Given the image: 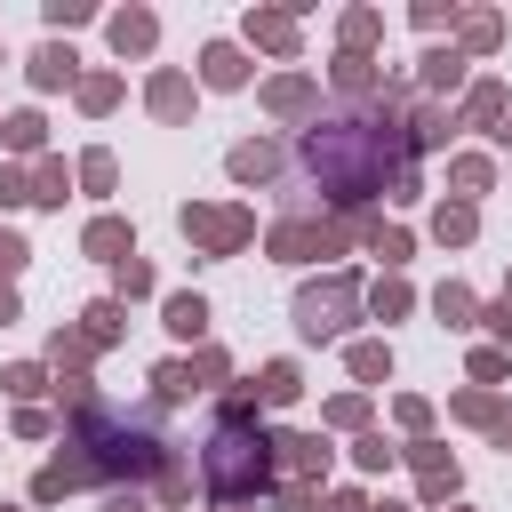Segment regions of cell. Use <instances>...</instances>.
Instances as JSON below:
<instances>
[{"label": "cell", "instance_id": "cell-31", "mask_svg": "<svg viewBox=\"0 0 512 512\" xmlns=\"http://www.w3.org/2000/svg\"><path fill=\"white\" fill-rule=\"evenodd\" d=\"M376 312H384V320H392V312H408V288H400V280H384V288H376Z\"/></svg>", "mask_w": 512, "mask_h": 512}, {"label": "cell", "instance_id": "cell-5", "mask_svg": "<svg viewBox=\"0 0 512 512\" xmlns=\"http://www.w3.org/2000/svg\"><path fill=\"white\" fill-rule=\"evenodd\" d=\"M88 256H104V264H128V256H136L128 224H120V216H96V224H88Z\"/></svg>", "mask_w": 512, "mask_h": 512}, {"label": "cell", "instance_id": "cell-21", "mask_svg": "<svg viewBox=\"0 0 512 512\" xmlns=\"http://www.w3.org/2000/svg\"><path fill=\"white\" fill-rule=\"evenodd\" d=\"M152 384H160V400H192V368H184V360H168Z\"/></svg>", "mask_w": 512, "mask_h": 512}, {"label": "cell", "instance_id": "cell-9", "mask_svg": "<svg viewBox=\"0 0 512 512\" xmlns=\"http://www.w3.org/2000/svg\"><path fill=\"white\" fill-rule=\"evenodd\" d=\"M200 72H208L216 88H240V80H248V64H240V48H224V40H216V48L200 56Z\"/></svg>", "mask_w": 512, "mask_h": 512}, {"label": "cell", "instance_id": "cell-37", "mask_svg": "<svg viewBox=\"0 0 512 512\" xmlns=\"http://www.w3.org/2000/svg\"><path fill=\"white\" fill-rule=\"evenodd\" d=\"M376 512H400V504H376Z\"/></svg>", "mask_w": 512, "mask_h": 512}, {"label": "cell", "instance_id": "cell-6", "mask_svg": "<svg viewBox=\"0 0 512 512\" xmlns=\"http://www.w3.org/2000/svg\"><path fill=\"white\" fill-rule=\"evenodd\" d=\"M272 248H280V256H312V248L328 256V248H336V224H320V232H312V224H280Z\"/></svg>", "mask_w": 512, "mask_h": 512}, {"label": "cell", "instance_id": "cell-29", "mask_svg": "<svg viewBox=\"0 0 512 512\" xmlns=\"http://www.w3.org/2000/svg\"><path fill=\"white\" fill-rule=\"evenodd\" d=\"M112 96H120V80H88V88H80V104H88V112H104Z\"/></svg>", "mask_w": 512, "mask_h": 512}, {"label": "cell", "instance_id": "cell-30", "mask_svg": "<svg viewBox=\"0 0 512 512\" xmlns=\"http://www.w3.org/2000/svg\"><path fill=\"white\" fill-rule=\"evenodd\" d=\"M456 184L464 192H488V160H456Z\"/></svg>", "mask_w": 512, "mask_h": 512}, {"label": "cell", "instance_id": "cell-8", "mask_svg": "<svg viewBox=\"0 0 512 512\" xmlns=\"http://www.w3.org/2000/svg\"><path fill=\"white\" fill-rule=\"evenodd\" d=\"M80 480H88V464H80V456H64V464H48V472L32 480V496H40V504H56V496H64V488H80Z\"/></svg>", "mask_w": 512, "mask_h": 512}, {"label": "cell", "instance_id": "cell-1", "mask_svg": "<svg viewBox=\"0 0 512 512\" xmlns=\"http://www.w3.org/2000/svg\"><path fill=\"white\" fill-rule=\"evenodd\" d=\"M304 168L328 184V200H368V192H384L392 184V200H408L416 192V136H408V120H400V96H384V104H368V112H328V120H312L304 128Z\"/></svg>", "mask_w": 512, "mask_h": 512}, {"label": "cell", "instance_id": "cell-19", "mask_svg": "<svg viewBox=\"0 0 512 512\" xmlns=\"http://www.w3.org/2000/svg\"><path fill=\"white\" fill-rule=\"evenodd\" d=\"M432 232H440V240H472V208H464V200H456V208H440V216H432Z\"/></svg>", "mask_w": 512, "mask_h": 512}, {"label": "cell", "instance_id": "cell-27", "mask_svg": "<svg viewBox=\"0 0 512 512\" xmlns=\"http://www.w3.org/2000/svg\"><path fill=\"white\" fill-rule=\"evenodd\" d=\"M80 176H88V192H112V152H88Z\"/></svg>", "mask_w": 512, "mask_h": 512}, {"label": "cell", "instance_id": "cell-2", "mask_svg": "<svg viewBox=\"0 0 512 512\" xmlns=\"http://www.w3.org/2000/svg\"><path fill=\"white\" fill-rule=\"evenodd\" d=\"M264 472H272V440L256 432V408L232 400L224 424H216V440H208V488L216 496H248Z\"/></svg>", "mask_w": 512, "mask_h": 512}, {"label": "cell", "instance_id": "cell-34", "mask_svg": "<svg viewBox=\"0 0 512 512\" xmlns=\"http://www.w3.org/2000/svg\"><path fill=\"white\" fill-rule=\"evenodd\" d=\"M488 328H496V336H512V304H496V312H488Z\"/></svg>", "mask_w": 512, "mask_h": 512}, {"label": "cell", "instance_id": "cell-3", "mask_svg": "<svg viewBox=\"0 0 512 512\" xmlns=\"http://www.w3.org/2000/svg\"><path fill=\"white\" fill-rule=\"evenodd\" d=\"M344 312H352V280H328V288H304L296 296V328L304 336H336Z\"/></svg>", "mask_w": 512, "mask_h": 512}, {"label": "cell", "instance_id": "cell-32", "mask_svg": "<svg viewBox=\"0 0 512 512\" xmlns=\"http://www.w3.org/2000/svg\"><path fill=\"white\" fill-rule=\"evenodd\" d=\"M16 200H32V192H24V176H16V168H0V208H16Z\"/></svg>", "mask_w": 512, "mask_h": 512}, {"label": "cell", "instance_id": "cell-35", "mask_svg": "<svg viewBox=\"0 0 512 512\" xmlns=\"http://www.w3.org/2000/svg\"><path fill=\"white\" fill-rule=\"evenodd\" d=\"M104 512H144V496H112V504H104Z\"/></svg>", "mask_w": 512, "mask_h": 512}, {"label": "cell", "instance_id": "cell-22", "mask_svg": "<svg viewBox=\"0 0 512 512\" xmlns=\"http://www.w3.org/2000/svg\"><path fill=\"white\" fill-rule=\"evenodd\" d=\"M464 112H472V120H496V112H504V88H496V80H480V88H472V104H464Z\"/></svg>", "mask_w": 512, "mask_h": 512}, {"label": "cell", "instance_id": "cell-36", "mask_svg": "<svg viewBox=\"0 0 512 512\" xmlns=\"http://www.w3.org/2000/svg\"><path fill=\"white\" fill-rule=\"evenodd\" d=\"M8 320H16V296H8V288H0V328H8Z\"/></svg>", "mask_w": 512, "mask_h": 512}, {"label": "cell", "instance_id": "cell-23", "mask_svg": "<svg viewBox=\"0 0 512 512\" xmlns=\"http://www.w3.org/2000/svg\"><path fill=\"white\" fill-rule=\"evenodd\" d=\"M32 200H48V208H64V168H56V160H48L40 176H32Z\"/></svg>", "mask_w": 512, "mask_h": 512}, {"label": "cell", "instance_id": "cell-15", "mask_svg": "<svg viewBox=\"0 0 512 512\" xmlns=\"http://www.w3.org/2000/svg\"><path fill=\"white\" fill-rule=\"evenodd\" d=\"M168 328H176V336H200V328H208V304H200V296H168Z\"/></svg>", "mask_w": 512, "mask_h": 512}, {"label": "cell", "instance_id": "cell-14", "mask_svg": "<svg viewBox=\"0 0 512 512\" xmlns=\"http://www.w3.org/2000/svg\"><path fill=\"white\" fill-rule=\"evenodd\" d=\"M184 104H192V88H184L176 72H160V80H152V112H160V120H176Z\"/></svg>", "mask_w": 512, "mask_h": 512}, {"label": "cell", "instance_id": "cell-17", "mask_svg": "<svg viewBox=\"0 0 512 512\" xmlns=\"http://www.w3.org/2000/svg\"><path fill=\"white\" fill-rule=\"evenodd\" d=\"M256 392H264V400H272V408H280V400H296V392H304V384H296V368H288V360H272V368H264V384H256Z\"/></svg>", "mask_w": 512, "mask_h": 512}, {"label": "cell", "instance_id": "cell-13", "mask_svg": "<svg viewBox=\"0 0 512 512\" xmlns=\"http://www.w3.org/2000/svg\"><path fill=\"white\" fill-rule=\"evenodd\" d=\"M32 80H40V88H64V80H72V48H40V56H32Z\"/></svg>", "mask_w": 512, "mask_h": 512}, {"label": "cell", "instance_id": "cell-18", "mask_svg": "<svg viewBox=\"0 0 512 512\" xmlns=\"http://www.w3.org/2000/svg\"><path fill=\"white\" fill-rule=\"evenodd\" d=\"M248 32L272 40V48H296V24H288V16H248Z\"/></svg>", "mask_w": 512, "mask_h": 512}, {"label": "cell", "instance_id": "cell-16", "mask_svg": "<svg viewBox=\"0 0 512 512\" xmlns=\"http://www.w3.org/2000/svg\"><path fill=\"white\" fill-rule=\"evenodd\" d=\"M424 80H432V88H456V80H464V56H456V48H432V56H424Z\"/></svg>", "mask_w": 512, "mask_h": 512}, {"label": "cell", "instance_id": "cell-25", "mask_svg": "<svg viewBox=\"0 0 512 512\" xmlns=\"http://www.w3.org/2000/svg\"><path fill=\"white\" fill-rule=\"evenodd\" d=\"M352 368L376 384V376H392V352H384V344H360V352H352Z\"/></svg>", "mask_w": 512, "mask_h": 512}, {"label": "cell", "instance_id": "cell-11", "mask_svg": "<svg viewBox=\"0 0 512 512\" xmlns=\"http://www.w3.org/2000/svg\"><path fill=\"white\" fill-rule=\"evenodd\" d=\"M264 104L296 120V112H312V80H272V88H264Z\"/></svg>", "mask_w": 512, "mask_h": 512}, {"label": "cell", "instance_id": "cell-24", "mask_svg": "<svg viewBox=\"0 0 512 512\" xmlns=\"http://www.w3.org/2000/svg\"><path fill=\"white\" fill-rule=\"evenodd\" d=\"M112 336H120V304H96L88 312V344H112Z\"/></svg>", "mask_w": 512, "mask_h": 512}, {"label": "cell", "instance_id": "cell-20", "mask_svg": "<svg viewBox=\"0 0 512 512\" xmlns=\"http://www.w3.org/2000/svg\"><path fill=\"white\" fill-rule=\"evenodd\" d=\"M432 312H440L448 328H464V320H472V296H464V288H440V296H432Z\"/></svg>", "mask_w": 512, "mask_h": 512}, {"label": "cell", "instance_id": "cell-28", "mask_svg": "<svg viewBox=\"0 0 512 512\" xmlns=\"http://www.w3.org/2000/svg\"><path fill=\"white\" fill-rule=\"evenodd\" d=\"M368 80H376L368 56H344V64H336V88H368Z\"/></svg>", "mask_w": 512, "mask_h": 512}, {"label": "cell", "instance_id": "cell-33", "mask_svg": "<svg viewBox=\"0 0 512 512\" xmlns=\"http://www.w3.org/2000/svg\"><path fill=\"white\" fill-rule=\"evenodd\" d=\"M16 264H24V240H16V232H0V272H16Z\"/></svg>", "mask_w": 512, "mask_h": 512}, {"label": "cell", "instance_id": "cell-12", "mask_svg": "<svg viewBox=\"0 0 512 512\" xmlns=\"http://www.w3.org/2000/svg\"><path fill=\"white\" fill-rule=\"evenodd\" d=\"M112 40H120V56H128V48H152V16H144V8L112 16Z\"/></svg>", "mask_w": 512, "mask_h": 512}, {"label": "cell", "instance_id": "cell-7", "mask_svg": "<svg viewBox=\"0 0 512 512\" xmlns=\"http://www.w3.org/2000/svg\"><path fill=\"white\" fill-rule=\"evenodd\" d=\"M272 448H280V464H288V472H328V448H320L312 432H280Z\"/></svg>", "mask_w": 512, "mask_h": 512}, {"label": "cell", "instance_id": "cell-4", "mask_svg": "<svg viewBox=\"0 0 512 512\" xmlns=\"http://www.w3.org/2000/svg\"><path fill=\"white\" fill-rule=\"evenodd\" d=\"M184 232H192L200 248H216V256H232V248L248 240V216H240V208H184Z\"/></svg>", "mask_w": 512, "mask_h": 512}, {"label": "cell", "instance_id": "cell-10", "mask_svg": "<svg viewBox=\"0 0 512 512\" xmlns=\"http://www.w3.org/2000/svg\"><path fill=\"white\" fill-rule=\"evenodd\" d=\"M272 168H280V152H272V144H240V152H232V176H240V184H264Z\"/></svg>", "mask_w": 512, "mask_h": 512}, {"label": "cell", "instance_id": "cell-26", "mask_svg": "<svg viewBox=\"0 0 512 512\" xmlns=\"http://www.w3.org/2000/svg\"><path fill=\"white\" fill-rule=\"evenodd\" d=\"M8 144L32 152V144H40V112H16V120H8Z\"/></svg>", "mask_w": 512, "mask_h": 512}]
</instances>
